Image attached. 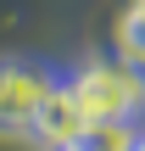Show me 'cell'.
Here are the masks:
<instances>
[{
	"label": "cell",
	"mask_w": 145,
	"mask_h": 151,
	"mask_svg": "<svg viewBox=\"0 0 145 151\" xmlns=\"http://www.w3.org/2000/svg\"><path fill=\"white\" fill-rule=\"evenodd\" d=\"M67 84H73L78 106L89 112V123H101V118H129V112L145 106V73L134 62H89V67L73 73Z\"/></svg>",
	"instance_id": "1"
},
{
	"label": "cell",
	"mask_w": 145,
	"mask_h": 151,
	"mask_svg": "<svg viewBox=\"0 0 145 151\" xmlns=\"http://www.w3.org/2000/svg\"><path fill=\"white\" fill-rule=\"evenodd\" d=\"M56 67L34 62V56H0V134H22L34 129L45 95L56 90Z\"/></svg>",
	"instance_id": "2"
},
{
	"label": "cell",
	"mask_w": 145,
	"mask_h": 151,
	"mask_svg": "<svg viewBox=\"0 0 145 151\" xmlns=\"http://www.w3.org/2000/svg\"><path fill=\"white\" fill-rule=\"evenodd\" d=\"M84 134H89V112L78 106L73 84H56V90L45 95L34 129H28V140L45 146V151H73V146H84Z\"/></svg>",
	"instance_id": "3"
},
{
	"label": "cell",
	"mask_w": 145,
	"mask_h": 151,
	"mask_svg": "<svg viewBox=\"0 0 145 151\" xmlns=\"http://www.w3.org/2000/svg\"><path fill=\"white\" fill-rule=\"evenodd\" d=\"M134 123L129 118H101V123H89V134H84V151H134Z\"/></svg>",
	"instance_id": "4"
},
{
	"label": "cell",
	"mask_w": 145,
	"mask_h": 151,
	"mask_svg": "<svg viewBox=\"0 0 145 151\" xmlns=\"http://www.w3.org/2000/svg\"><path fill=\"white\" fill-rule=\"evenodd\" d=\"M134 151H145V140H134Z\"/></svg>",
	"instance_id": "5"
},
{
	"label": "cell",
	"mask_w": 145,
	"mask_h": 151,
	"mask_svg": "<svg viewBox=\"0 0 145 151\" xmlns=\"http://www.w3.org/2000/svg\"><path fill=\"white\" fill-rule=\"evenodd\" d=\"M73 151H84V146H73Z\"/></svg>",
	"instance_id": "6"
}]
</instances>
